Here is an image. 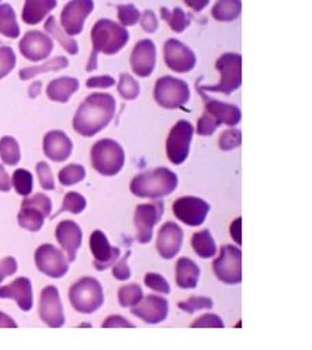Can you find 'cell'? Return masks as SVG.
<instances>
[{
  "label": "cell",
  "mask_w": 312,
  "mask_h": 350,
  "mask_svg": "<svg viewBox=\"0 0 312 350\" xmlns=\"http://www.w3.org/2000/svg\"><path fill=\"white\" fill-rule=\"evenodd\" d=\"M12 185L19 195L28 197L33 192V174L25 169H18L12 174Z\"/></svg>",
  "instance_id": "obj_39"
},
{
  "label": "cell",
  "mask_w": 312,
  "mask_h": 350,
  "mask_svg": "<svg viewBox=\"0 0 312 350\" xmlns=\"http://www.w3.org/2000/svg\"><path fill=\"white\" fill-rule=\"evenodd\" d=\"M0 159L8 166H16L21 160V150L15 138L3 137L0 139Z\"/></svg>",
  "instance_id": "obj_35"
},
{
  "label": "cell",
  "mask_w": 312,
  "mask_h": 350,
  "mask_svg": "<svg viewBox=\"0 0 312 350\" xmlns=\"http://www.w3.org/2000/svg\"><path fill=\"white\" fill-rule=\"evenodd\" d=\"M129 33L127 27L116 24L110 19H100L91 29L92 51L87 64V72L97 69V57L103 55H116L127 46Z\"/></svg>",
  "instance_id": "obj_2"
},
{
  "label": "cell",
  "mask_w": 312,
  "mask_h": 350,
  "mask_svg": "<svg viewBox=\"0 0 312 350\" xmlns=\"http://www.w3.org/2000/svg\"><path fill=\"white\" fill-rule=\"evenodd\" d=\"M21 205H31V207H36L38 210L43 211L47 217L50 215L51 211V201L49 197H46L44 193H36L34 197L25 198Z\"/></svg>",
  "instance_id": "obj_47"
},
{
  "label": "cell",
  "mask_w": 312,
  "mask_h": 350,
  "mask_svg": "<svg viewBox=\"0 0 312 350\" xmlns=\"http://www.w3.org/2000/svg\"><path fill=\"white\" fill-rule=\"evenodd\" d=\"M192 250L200 258H213L217 252V246L211 233L208 230H201L192 236Z\"/></svg>",
  "instance_id": "obj_30"
},
{
  "label": "cell",
  "mask_w": 312,
  "mask_h": 350,
  "mask_svg": "<svg viewBox=\"0 0 312 350\" xmlns=\"http://www.w3.org/2000/svg\"><path fill=\"white\" fill-rule=\"evenodd\" d=\"M19 51L28 60H44L53 51V40L41 31H28L19 41Z\"/></svg>",
  "instance_id": "obj_17"
},
{
  "label": "cell",
  "mask_w": 312,
  "mask_h": 350,
  "mask_svg": "<svg viewBox=\"0 0 312 350\" xmlns=\"http://www.w3.org/2000/svg\"><path fill=\"white\" fill-rule=\"evenodd\" d=\"M36 264L41 273L51 277V279H60L69 270V262L64 252L56 250L50 243L41 245L36 251Z\"/></svg>",
  "instance_id": "obj_11"
},
{
  "label": "cell",
  "mask_w": 312,
  "mask_h": 350,
  "mask_svg": "<svg viewBox=\"0 0 312 350\" xmlns=\"http://www.w3.org/2000/svg\"><path fill=\"white\" fill-rule=\"evenodd\" d=\"M196 91L200 92L204 105H205V111L208 116H210L214 122H217V125H227V126H235L241 122V110L239 107L233 105H227V103L214 100L211 97H208L205 92L200 88V84H196Z\"/></svg>",
  "instance_id": "obj_18"
},
{
  "label": "cell",
  "mask_w": 312,
  "mask_h": 350,
  "mask_svg": "<svg viewBox=\"0 0 312 350\" xmlns=\"http://www.w3.org/2000/svg\"><path fill=\"white\" fill-rule=\"evenodd\" d=\"M40 318L51 328H59L65 324L64 306H62L60 295L55 286H47L41 291Z\"/></svg>",
  "instance_id": "obj_15"
},
{
  "label": "cell",
  "mask_w": 312,
  "mask_h": 350,
  "mask_svg": "<svg viewBox=\"0 0 312 350\" xmlns=\"http://www.w3.org/2000/svg\"><path fill=\"white\" fill-rule=\"evenodd\" d=\"M140 10L133 5H119L118 6V18L120 21V25L123 27H132L140 21Z\"/></svg>",
  "instance_id": "obj_44"
},
{
  "label": "cell",
  "mask_w": 312,
  "mask_h": 350,
  "mask_svg": "<svg viewBox=\"0 0 312 350\" xmlns=\"http://www.w3.org/2000/svg\"><path fill=\"white\" fill-rule=\"evenodd\" d=\"M183 242V232L176 223L168 221L161 226L157 236V251L164 260H172L179 254Z\"/></svg>",
  "instance_id": "obj_21"
},
{
  "label": "cell",
  "mask_w": 312,
  "mask_h": 350,
  "mask_svg": "<svg viewBox=\"0 0 312 350\" xmlns=\"http://www.w3.org/2000/svg\"><path fill=\"white\" fill-rule=\"evenodd\" d=\"M69 301L81 314L96 312L104 304L103 287L92 277H84L69 289Z\"/></svg>",
  "instance_id": "obj_5"
},
{
  "label": "cell",
  "mask_w": 312,
  "mask_h": 350,
  "mask_svg": "<svg viewBox=\"0 0 312 350\" xmlns=\"http://www.w3.org/2000/svg\"><path fill=\"white\" fill-rule=\"evenodd\" d=\"M103 328H135V325L120 315H112L103 323Z\"/></svg>",
  "instance_id": "obj_53"
},
{
  "label": "cell",
  "mask_w": 312,
  "mask_h": 350,
  "mask_svg": "<svg viewBox=\"0 0 312 350\" xmlns=\"http://www.w3.org/2000/svg\"><path fill=\"white\" fill-rule=\"evenodd\" d=\"M172 208L176 219L186 226L196 228L205 221L208 211H210V205L198 197H181L173 202Z\"/></svg>",
  "instance_id": "obj_12"
},
{
  "label": "cell",
  "mask_w": 312,
  "mask_h": 350,
  "mask_svg": "<svg viewBox=\"0 0 312 350\" xmlns=\"http://www.w3.org/2000/svg\"><path fill=\"white\" fill-rule=\"evenodd\" d=\"M44 29L47 31L50 36H53L59 41L62 47H64L69 55H77L78 53V43L70 36H68L66 33L62 31V28L56 23L55 16L47 18L46 24H44Z\"/></svg>",
  "instance_id": "obj_32"
},
{
  "label": "cell",
  "mask_w": 312,
  "mask_h": 350,
  "mask_svg": "<svg viewBox=\"0 0 312 350\" xmlns=\"http://www.w3.org/2000/svg\"><path fill=\"white\" fill-rule=\"evenodd\" d=\"M47 215L31 205H21V211L18 214V224L23 229H27L29 232H38L43 228L44 220Z\"/></svg>",
  "instance_id": "obj_28"
},
{
  "label": "cell",
  "mask_w": 312,
  "mask_h": 350,
  "mask_svg": "<svg viewBox=\"0 0 312 350\" xmlns=\"http://www.w3.org/2000/svg\"><path fill=\"white\" fill-rule=\"evenodd\" d=\"M118 91L122 98L135 100L140 96V84L129 74H122L118 84Z\"/></svg>",
  "instance_id": "obj_41"
},
{
  "label": "cell",
  "mask_w": 312,
  "mask_h": 350,
  "mask_svg": "<svg viewBox=\"0 0 312 350\" xmlns=\"http://www.w3.org/2000/svg\"><path fill=\"white\" fill-rule=\"evenodd\" d=\"M116 111V100L110 94L94 92L78 107L74 118V129L82 137H94L106 128Z\"/></svg>",
  "instance_id": "obj_1"
},
{
  "label": "cell",
  "mask_w": 312,
  "mask_h": 350,
  "mask_svg": "<svg viewBox=\"0 0 312 350\" xmlns=\"http://www.w3.org/2000/svg\"><path fill=\"white\" fill-rule=\"evenodd\" d=\"M213 270L224 284H239L242 282V251L237 246L224 245L213 262Z\"/></svg>",
  "instance_id": "obj_8"
},
{
  "label": "cell",
  "mask_w": 312,
  "mask_h": 350,
  "mask_svg": "<svg viewBox=\"0 0 312 350\" xmlns=\"http://www.w3.org/2000/svg\"><path fill=\"white\" fill-rule=\"evenodd\" d=\"M69 65V62L66 57L64 56H57L47 60L46 64L40 65V66H33V68H25L23 70H19V78L28 81L31 78H34L40 74H46V72H56V70H62L65 69Z\"/></svg>",
  "instance_id": "obj_31"
},
{
  "label": "cell",
  "mask_w": 312,
  "mask_h": 350,
  "mask_svg": "<svg viewBox=\"0 0 312 350\" xmlns=\"http://www.w3.org/2000/svg\"><path fill=\"white\" fill-rule=\"evenodd\" d=\"M242 219L241 217H237L232 224H231V229H229V232H231V236L233 238V241L237 243V245H241L242 243V238H241V234H242Z\"/></svg>",
  "instance_id": "obj_55"
},
{
  "label": "cell",
  "mask_w": 312,
  "mask_h": 350,
  "mask_svg": "<svg viewBox=\"0 0 312 350\" xmlns=\"http://www.w3.org/2000/svg\"><path fill=\"white\" fill-rule=\"evenodd\" d=\"M144 297L142 289L138 284H127L119 289V304L123 308H132L138 305Z\"/></svg>",
  "instance_id": "obj_36"
},
{
  "label": "cell",
  "mask_w": 312,
  "mask_h": 350,
  "mask_svg": "<svg viewBox=\"0 0 312 350\" xmlns=\"http://www.w3.org/2000/svg\"><path fill=\"white\" fill-rule=\"evenodd\" d=\"M242 2L241 0H218L214 5L211 14L216 21L220 23H229L241 15Z\"/></svg>",
  "instance_id": "obj_29"
},
{
  "label": "cell",
  "mask_w": 312,
  "mask_h": 350,
  "mask_svg": "<svg viewBox=\"0 0 312 350\" xmlns=\"http://www.w3.org/2000/svg\"><path fill=\"white\" fill-rule=\"evenodd\" d=\"M125 164V151L113 139H100L91 148V166L103 176H114Z\"/></svg>",
  "instance_id": "obj_4"
},
{
  "label": "cell",
  "mask_w": 312,
  "mask_h": 350,
  "mask_svg": "<svg viewBox=\"0 0 312 350\" xmlns=\"http://www.w3.org/2000/svg\"><path fill=\"white\" fill-rule=\"evenodd\" d=\"M86 178V169L79 166V164H69V166L64 167L59 172V182L64 187H72L77 185Z\"/></svg>",
  "instance_id": "obj_37"
},
{
  "label": "cell",
  "mask_w": 312,
  "mask_h": 350,
  "mask_svg": "<svg viewBox=\"0 0 312 350\" xmlns=\"http://www.w3.org/2000/svg\"><path fill=\"white\" fill-rule=\"evenodd\" d=\"M131 66L141 78H147L153 74L155 66V44L151 40H140L135 44L131 55Z\"/></svg>",
  "instance_id": "obj_20"
},
{
  "label": "cell",
  "mask_w": 312,
  "mask_h": 350,
  "mask_svg": "<svg viewBox=\"0 0 312 350\" xmlns=\"http://www.w3.org/2000/svg\"><path fill=\"white\" fill-rule=\"evenodd\" d=\"M191 328H224V323L216 314H205L191 324Z\"/></svg>",
  "instance_id": "obj_48"
},
{
  "label": "cell",
  "mask_w": 312,
  "mask_h": 350,
  "mask_svg": "<svg viewBox=\"0 0 312 350\" xmlns=\"http://www.w3.org/2000/svg\"><path fill=\"white\" fill-rule=\"evenodd\" d=\"M90 250L94 256V267L99 271H104L119 260L120 250L109 243L107 236L101 230H94L90 236Z\"/></svg>",
  "instance_id": "obj_16"
},
{
  "label": "cell",
  "mask_w": 312,
  "mask_h": 350,
  "mask_svg": "<svg viewBox=\"0 0 312 350\" xmlns=\"http://www.w3.org/2000/svg\"><path fill=\"white\" fill-rule=\"evenodd\" d=\"M10 187H12V182H10V178L6 173L5 167L0 164V191L8 192V191H10Z\"/></svg>",
  "instance_id": "obj_56"
},
{
  "label": "cell",
  "mask_w": 312,
  "mask_h": 350,
  "mask_svg": "<svg viewBox=\"0 0 312 350\" xmlns=\"http://www.w3.org/2000/svg\"><path fill=\"white\" fill-rule=\"evenodd\" d=\"M129 254H131V252H128L127 255H125L123 258H120V256H119V261H116V262H114V264L112 265V267H113V269H112V274H113L114 279H118V280L123 282V280H128L129 277H131V270H129L128 262H127Z\"/></svg>",
  "instance_id": "obj_49"
},
{
  "label": "cell",
  "mask_w": 312,
  "mask_h": 350,
  "mask_svg": "<svg viewBox=\"0 0 312 350\" xmlns=\"http://www.w3.org/2000/svg\"><path fill=\"white\" fill-rule=\"evenodd\" d=\"M0 297L2 299L16 301L21 310L28 312L33 310V284L27 277H19L14 283L0 287Z\"/></svg>",
  "instance_id": "obj_23"
},
{
  "label": "cell",
  "mask_w": 312,
  "mask_h": 350,
  "mask_svg": "<svg viewBox=\"0 0 312 350\" xmlns=\"http://www.w3.org/2000/svg\"><path fill=\"white\" fill-rule=\"evenodd\" d=\"M154 98L164 109H181L190 100V87L182 79L163 77L155 82Z\"/></svg>",
  "instance_id": "obj_7"
},
{
  "label": "cell",
  "mask_w": 312,
  "mask_h": 350,
  "mask_svg": "<svg viewBox=\"0 0 312 350\" xmlns=\"http://www.w3.org/2000/svg\"><path fill=\"white\" fill-rule=\"evenodd\" d=\"M131 312L144 323L159 324L168 318L169 304L161 296L150 295L147 297H142V301L138 305L132 306Z\"/></svg>",
  "instance_id": "obj_19"
},
{
  "label": "cell",
  "mask_w": 312,
  "mask_h": 350,
  "mask_svg": "<svg viewBox=\"0 0 312 350\" xmlns=\"http://www.w3.org/2000/svg\"><path fill=\"white\" fill-rule=\"evenodd\" d=\"M178 188V176L172 170L159 167L144 172L131 182V192L138 198L159 200Z\"/></svg>",
  "instance_id": "obj_3"
},
{
  "label": "cell",
  "mask_w": 312,
  "mask_h": 350,
  "mask_svg": "<svg viewBox=\"0 0 312 350\" xmlns=\"http://www.w3.org/2000/svg\"><path fill=\"white\" fill-rule=\"evenodd\" d=\"M40 88H41V82H36V84H33V87L29 88V97L36 98L40 94Z\"/></svg>",
  "instance_id": "obj_59"
},
{
  "label": "cell",
  "mask_w": 312,
  "mask_h": 350,
  "mask_svg": "<svg viewBox=\"0 0 312 350\" xmlns=\"http://www.w3.org/2000/svg\"><path fill=\"white\" fill-rule=\"evenodd\" d=\"M57 5V0H25L23 9V19L28 25H37L43 21Z\"/></svg>",
  "instance_id": "obj_25"
},
{
  "label": "cell",
  "mask_w": 312,
  "mask_h": 350,
  "mask_svg": "<svg viewBox=\"0 0 312 350\" xmlns=\"http://www.w3.org/2000/svg\"><path fill=\"white\" fill-rule=\"evenodd\" d=\"M144 283H145V286L148 287V289L157 292V293H163V295H169L170 293L169 282L166 280L161 274H157V273L145 274Z\"/></svg>",
  "instance_id": "obj_43"
},
{
  "label": "cell",
  "mask_w": 312,
  "mask_h": 350,
  "mask_svg": "<svg viewBox=\"0 0 312 350\" xmlns=\"http://www.w3.org/2000/svg\"><path fill=\"white\" fill-rule=\"evenodd\" d=\"M194 126L188 120H179L170 129L166 141V152L173 164H182L190 156V147L194 137Z\"/></svg>",
  "instance_id": "obj_9"
},
{
  "label": "cell",
  "mask_w": 312,
  "mask_h": 350,
  "mask_svg": "<svg viewBox=\"0 0 312 350\" xmlns=\"http://www.w3.org/2000/svg\"><path fill=\"white\" fill-rule=\"evenodd\" d=\"M164 214L163 201H154L151 204H140L135 208V228H137V241L140 243H148L153 238L154 226L160 221Z\"/></svg>",
  "instance_id": "obj_10"
},
{
  "label": "cell",
  "mask_w": 312,
  "mask_h": 350,
  "mask_svg": "<svg viewBox=\"0 0 312 350\" xmlns=\"http://www.w3.org/2000/svg\"><path fill=\"white\" fill-rule=\"evenodd\" d=\"M141 21V27L145 31V33H155L159 28V21L155 18L153 10H145V12L140 16Z\"/></svg>",
  "instance_id": "obj_51"
},
{
  "label": "cell",
  "mask_w": 312,
  "mask_h": 350,
  "mask_svg": "<svg viewBox=\"0 0 312 350\" xmlns=\"http://www.w3.org/2000/svg\"><path fill=\"white\" fill-rule=\"evenodd\" d=\"M79 88V82L77 78L62 77L53 79L47 87V97L51 101L66 103L72 96L75 94Z\"/></svg>",
  "instance_id": "obj_27"
},
{
  "label": "cell",
  "mask_w": 312,
  "mask_h": 350,
  "mask_svg": "<svg viewBox=\"0 0 312 350\" xmlns=\"http://www.w3.org/2000/svg\"><path fill=\"white\" fill-rule=\"evenodd\" d=\"M0 34L9 38L19 37V25L16 23L15 10L8 3L0 5Z\"/></svg>",
  "instance_id": "obj_33"
},
{
  "label": "cell",
  "mask_w": 312,
  "mask_h": 350,
  "mask_svg": "<svg viewBox=\"0 0 312 350\" xmlns=\"http://www.w3.org/2000/svg\"><path fill=\"white\" fill-rule=\"evenodd\" d=\"M15 65H16V57H15L14 50L8 46L0 47V79L9 75L15 68Z\"/></svg>",
  "instance_id": "obj_42"
},
{
  "label": "cell",
  "mask_w": 312,
  "mask_h": 350,
  "mask_svg": "<svg viewBox=\"0 0 312 350\" xmlns=\"http://www.w3.org/2000/svg\"><path fill=\"white\" fill-rule=\"evenodd\" d=\"M18 270V262L14 256H6L5 260L0 261V283H2L6 277L14 275Z\"/></svg>",
  "instance_id": "obj_52"
},
{
  "label": "cell",
  "mask_w": 312,
  "mask_h": 350,
  "mask_svg": "<svg viewBox=\"0 0 312 350\" xmlns=\"http://www.w3.org/2000/svg\"><path fill=\"white\" fill-rule=\"evenodd\" d=\"M16 323L10 318L9 315H6L5 312H0V328H16Z\"/></svg>",
  "instance_id": "obj_58"
},
{
  "label": "cell",
  "mask_w": 312,
  "mask_h": 350,
  "mask_svg": "<svg viewBox=\"0 0 312 350\" xmlns=\"http://www.w3.org/2000/svg\"><path fill=\"white\" fill-rule=\"evenodd\" d=\"M241 142H242L241 131L229 129V131H224L220 135V139H218V147H220V150L223 151H231L241 146Z\"/></svg>",
  "instance_id": "obj_45"
},
{
  "label": "cell",
  "mask_w": 312,
  "mask_h": 350,
  "mask_svg": "<svg viewBox=\"0 0 312 350\" xmlns=\"http://www.w3.org/2000/svg\"><path fill=\"white\" fill-rule=\"evenodd\" d=\"M183 2L192 10H195V12H201V10L210 3V0H183Z\"/></svg>",
  "instance_id": "obj_57"
},
{
  "label": "cell",
  "mask_w": 312,
  "mask_h": 350,
  "mask_svg": "<svg viewBox=\"0 0 312 350\" xmlns=\"http://www.w3.org/2000/svg\"><path fill=\"white\" fill-rule=\"evenodd\" d=\"M72 148H74V146H72V141L65 132L50 131L49 133H46L43 141V150L50 160L57 163L68 160L72 154Z\"/></svg>",
  "instance_id": "obj_24"
},
{
  "label": "cell",
  "mask_w": 312,
  "mask_h": 350,
  "mask_svg": "<svg viewBox=\"0 0 312 350\" xmlns=\"http://www.w3.org/2000/svg\"><path fill=\"white\" fill-rule=\"evenodd\" d=\"M87 207V200L82 197L81 193L78 192H68L64 198V205L59 213H56V215L62 214V213H72V214H81L82 211L86 210ZM53 215V217H56Z\"/></svg>",
  "instance_id": "obj_38"
},
{
  "label": "cell",
  "mask_w": 312,
  "mask_h": 350,
  "mask_svg": "<svg viewBox=\"0 0 312 350\" xmlns=\"http://www.w3.org/2000/svg\"><path fill=\"white\" fill-rule=\"evenodd\" d=\"M37 176H38L41 188L46 191L55 189V179H53V176H51V170H50L47 163L40 161L37 164Z\"/></svg>",
  "instance_id": "obj_46"
},
{
  "label": "cell",
  "mask_w": 312,
  "mask_h": 350,
  "mask_svg": "<svg viewBox=\"0 0 312 350\" xmlns=\"http://www.w3.org/2000/svg\"><path fill=\"white\" fill-rule=\"evenodd\" d=\"M164 62L173 72L186 74L195 68L196 57L188 46H185L179 40L172 38L164 43Z\"/></svg>",
  "instance_id": "obj_14"
},
{
  "label": "cell",
  "mask_w": 312,
  "mask_h": 350,
  "mask_svg": "<svg viewBox=\"0 0 312 350\" xmlns=\"http://www.w3.org/2000/svg\"><path fill=\"white\" fill-rule=\"evenodd\" d=\"M214 306L213 299L210 297H205V296H192L190 299L182 301L178 304V308L185 312L188 314H194L196 311H201V310H211Z\"/></svg>",
  "instance_id": "obj_40"
},
{
  "label": "cell",
  "mask_w": 312,
  "mask_h": 350,
  "mask_svg": "<svg viewBox=\"0 0 312 350\" xmlns=\"http://www.w3.org/2000/svg\"><path fill=\"white\" fill-rule=\"evenodd\" d=\"M218 128L217 122H214L207 113H203V116L198 120V125H196V133L203 137H210Z\"/></svg>",
  "instance_id": "obj_50"
},
{
  "label": "cell",
  "mask_w": 312,
  "mask_h": 350,
  "mask_svg": "<svg viewBox=\"0 0 312 350\" xmlns=\"http://www.w3.org/2000/svg\"><path fill=\"white\" fill-rule=\"evenodd\" d=\"M94 9L92 0H70L60 15V23L68 36H78L84 28L86 19Z\"/></svg>",
  "instance_id": "obj_13"
},
{
  "label": "cell",
  "mask_w": 312,
  "mask_h": 350,
  "mask_svg": "<svg viewBox=\"0 0 312 350\" xmlns=\"http://www.w3.org/2000/svg\"><path fill=\"white\" fill-rule=\"evenodd\" d=\"M56 239L68 254V261L74 262L82 243V230L79 226L72 220H64L59 223L56 228Z\"/></svg>",
  "instance_id": "obj_22"
},
{
  "label": "cell",
  "mask_w": 312,
  "mask_h": 350,
  "mask_svg": "<svg viewBox=\"0 0 312 350\" xmlns=\"http://www.w3.org/2000/svg\"><path fill=\"white\" fill-rule=\"evenodd\" d=\"M114 85V79L109 75L103 77H92L87 81L88 88H110Z\"/></svg>",
  "instance_id": "obj_54"
},
{
  "label": "cell",
  "mask_w": 312,
  "mask_h": 350,
  "mask_svg": "<svg viewBox=\"0 0 312 350\" xmlns=\"http://www.w3.org/2000/svg\"><path fill=\"white\" fill-rule=\"evenodd\" d=\"M216 69L220 74V82L217 85H205L200 88L203 91L222 92L232 94L242 84V57L237 53H224L216 62Z\"/></svg>",
  "instance_id": "obj_6"
},
{
  "label": "cell",
  "mask_w": 312,
  "mask_h": 350,
  "mask_svg": "<svg viewBox=\"0 0 312 350\" xmlns=\"http://www.w3.org/2000/svg\"><path fill=\"white\" fill-rule=\"evenodd\" d=\"M161 19L169 24V28L174 33H183V31L190 27L191 18L186 15L181 8H174L173 10H169L168 8H161Z\"/></svg>",
  "instance_id": "obj_34"
},
{
  "label": "cell",
  "mask_w": 312,
  "mask_h": 350,
  "mask_svg": "<svg viewBox=\"0 0 312 350\" xmlns=\"http://www.w3.org/2000/svg\"><path fill=\"white\" fill-rule=\"evenodd\" d=\"M201 270L190 258H179L178 264H176V284L181 289H195L200 280Z\"/></svg>",
  "instance_id": "obj_26"
}]
</instances>
